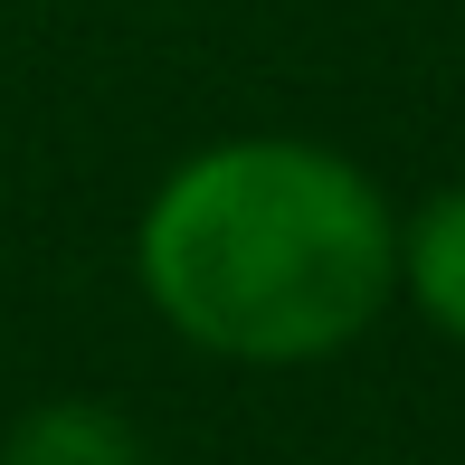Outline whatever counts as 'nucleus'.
<instances>
[{
    "mask_svg": "<svg viewBox=\"0 0 465 465\" xmlns=\"http://www.w3.org/2000/svg\"><path fill=\"white\" fill-rule=\"evenodd\" d=\"M0 465H153L143 428L104 399H38V409L10 418L0 437Z\"/></svg>",
    "mask_w": 465,
    "mask_h": 465,
    "instance_id": "nucleus-3",
    "label": "nucleus"
},
{
    "mask_svg": "<svg viewBox=\"0 0 465 465\" xmlns=\"http://www.w3.org/2000/svg\"><path fill=\"white\" fill-rule=\"evenodd\" d=\"M134 285L228 371H313L399 304V209L342 143L219 134L153 181Z\"/></svg>",
    "mask_w": 465,
    "mask_h": 465,
    "instance_id": "nucleus-1",
    "label": "nucleus"
},
{
    "mask_svg": "<svg viewBox=\"0 0 465 465\" xmlns=\"http://www.w3.org/2000/svg\"><path fill=\"white\" fill-rule=\"evenodd\" d=\"M399 304L465 351V181L399 209Z\"/></svg>",
    "mask_w": 465,
    "mask_h": 465,
    "instance_id": "nucleus-2",
    "label": "nucleus"
}]
</instances>
